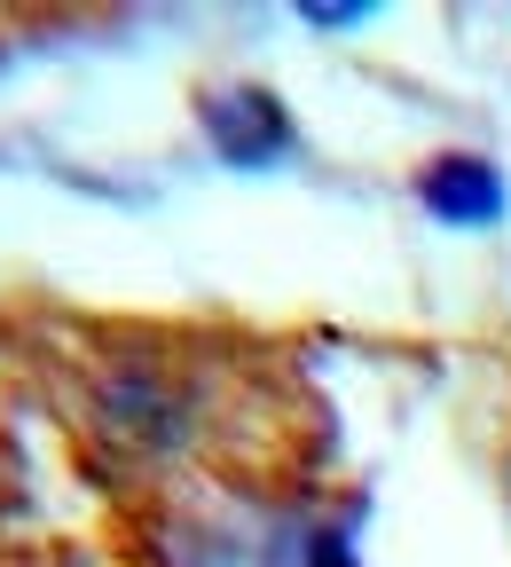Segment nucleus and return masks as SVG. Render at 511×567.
Instances as JSON below:
<instances>
[{
  "mask_svg": "<svg viewBox=\"0 0 511 567\" xmlns=\"http://www.w3.org/2000/svg\"><path fill=\"white\" fill-rule=\"evenodd\" d=\"M212 142H221V158H237V166H268V158H283L291 118L268 87H229V95H212Z\"/></svg>",
  "mask_w": 511,
  "mask_h": 567,
  "instance_id": "nucleus-1",
  "label": "nucleus"
},
{
  "mask_svg": "<svg viewBox=\"0 0 511 567\" xmlns=\"http://www.w3.org/2000/svg\"><path fill=\"white\" fill-rule=\"evenodd\" d=\"M417 197L441 213V221H496L503 213V174L488 158H432L417 174Z\"/></svg>",
  "mask_w": 511,
  "mask_h": 567,
  "instance_id": "nucleus-2",
  "label": "nucleus"
},
{
  "mask_svg": "<svg viewBox=\"0 0 511 567\" xmlns=\"http://www.w3.org/2000/svg\"><path fill=\"white\" fill-rule=\"evenodd\" d=\"M315 567H354V559H346V544H338V536H323V544H315Z\"/></svg>",
  "mask_w": 511,
  "mask_h": 567,
  "instance_id": "nucleus-3",
  "label": "nucleus"
}]
</instances>
